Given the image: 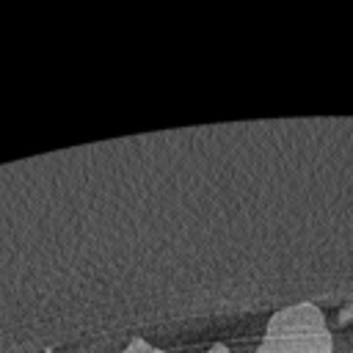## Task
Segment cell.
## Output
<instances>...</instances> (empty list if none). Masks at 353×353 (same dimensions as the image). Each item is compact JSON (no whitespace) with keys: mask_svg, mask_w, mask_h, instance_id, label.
Wrapping results in <instances>:
<instances>
[{"mask_svg":"<svg viewBox=\"0 0 353 353\" xmlns=\"http://www.w3.org/2000/svg\"><path fill=\"white\" fill-rule=\"evenodd\" d=\"M256 353H334V339L314 303L279 309L265 328Z\"/></svg>","mask_w":353,"mask_h":353,"instance_id":"cell-1","label":"cell"},{"mask_svg":"<svg viewBox=\"0 0 353 353\" xmlns=\"http://www.w3.org/2000/svg\"><path fill=\"white\" fill-rule=\"evenodd\" d=\"M124 353H165V350H160V347H152L146 339H141V336H135L127 347H124Z\"/></svg>","mask_w":353,"mask_h":353,"instance_id":"cell-2","label":"cell"},{"mask_svg":"<svg viewBox=\"0 0 353 353\" xmlns=\"http://www.w3.org/2000/svg\"><path fill=\"white\" fill-rule=\"evenodd\" d=\"M350 320H353V303H347V306L339 309V323L345 325V323H350Z\"/></svg>","mask_w":353,"mask_h":353,"instance_id":"cell-3","label":"cell"},{"mask_svg":"<svg viewBox=\"0 0 353 353\" xmlns=\"http://www.w3.org/2000/svg\"><path fill=\"white\" fill-rule=\"evenodd\" d=\"M210 353H229V347H226V345H212Z\"/></svg>","mask_w":353,"mask_h":353,"instance_id":"cell-4","label":"cell"}]
</instances>
